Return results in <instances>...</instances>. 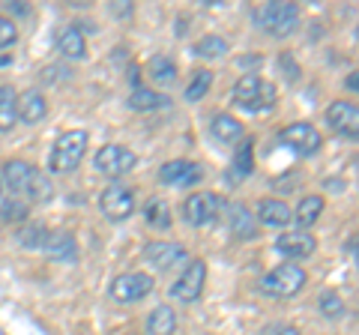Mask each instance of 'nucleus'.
Wrapping results in <instances>:
<instances>
[{
	"label": "nucleus",
	"instance_id": "ddd939ff",
	"mask_svg": "<svg viewBox=\"0 0 359 335\" xmlns=\"http://www.w3.org/2000/svg\"><path fill=\"white\" fill-rule=\"evenodd\" d=\"M201 165L198 162H189V159H174V162H165L159 168V180L165 186H192L201 180Z\"/></svg>",
	"mask_w": 359,
	"mask_h": 335
},
{
	"label": "nucleus",
	"instance_id": "a878e982",
	"mask_svg": "<svg viewBox=\"0 0 359 335\" xmlns=\"http://www.w3.org/2000/svg\"><path fill=\"white\" fill-rule=\"evenodd\" d=\"M18 120V93L9 84L0 87V132H9Z\"/></svg>",
	"mask_w": 359,
	"mask_h": 335
},
{
	"label": "nucleus",
	"instance_id": "c85d7f7f",
	"mask_svg": "<svg viewBox=\"0 0 359 335\" xmlns=\"http://www.w3.org/2000/svg\"><path fill=\"white\" fill-rule=\"evenodd\" d=\"M212 87V72L210 69H198L192 72V81L186 87V102H198V99H204Z\"/></svg>",
	"mask_w": 359,
	"mask_h": 335
},
{
	"label": "nucleus",
	"instance_id": "1a4fd4ad",
	"mask_svg": "<svg viewBox=\"0 0 359 335\" xmlns=\"http://www.w3.org/2000/svg\"><path fill=\"white\" fill-rule=\"evenodd\" d=\"M99 210L111 219V221H123L135 213V192L120 183H111L102 189V195H99Z\"/></svg>",
	"mask_w": 359,
	"mask_h": 335
},
{
	"label": "nucleus",
	"instance_id": "72a5a7b5",
	"mask_svg": "<svg viewBox=\"0 0 359 335\" xmlns=\"http://www.w3.org/2000/svg\"><path fill=\"white\" fill-rule=\"evenodd\" d=\"M48 237H51V233L45 231L42 225H27L25 231L18 233V240L25 242L27 249H45V242H48Z\"/></svg>",
	"mask_w": 359,
	"mask_h": 335
},
{
	"label": "nucleus",
	"instance_id": "4c0bfd02",
	"mask_svg": "<svg viewBox=\"0 0 359 335\" xmlns=\"http://www.w3.org/2000/svg\"><path fill=\"white\" fill-rule=\"evenodd\" d=\"M347 87L356 93V87H359V81H356V72H351V78H347Z\"/></svg>",
	"mask_w": 359,
	"mask_h": 335
},
{
	"label": "nucleus",
	"instance_id": "a211bd4d",
	"mask_svg": "<svg viewBox=\"0 0 359 335\" xmlns=\"http://www.w3.org/2000/svg\"><path fill=\"white\" fill-rule=\"evenodd\" d=\"M231 171H233L231 183H240V180H245V177L255 171V144H252V138H240L237 141V147H233Z\"/></svg>",
	"mask_w": 359,
	"mask_h": 335
},
{
	"label": "nucleus",
	"instance_id": "f3484780",
	"mask_svg": "<svg viewBox=\"0 0 359 335\" xmlns=\"http://www.w3.org/2000/svg\"><path fill=\"white\" fill-rule=\"evenodd\" d=\"M33 171H36V168H33L30 162H25V159H9L4 165V177H0V183H4L13 195L21 198V192H25V186H27Z\"/></svg>",
	"mask_w": 359,
	"mask_h": 335
},
{
	"label": "nucleus",
	"instance_id": "2eb2a0df",
	"mask_svg": "<svg viewBox=\"0 0 359 335\" xmlns=\"http://www.w3.org/2000/svg\"><path fill=\"white\" fill-rule=\"evenodd\" d=\"M257 221L266 228H287L294 221V210H290L285 200H276V198H266L257 204Z\"/></svg>",
	"mask_w": 359,
	"mask_h": 335
},
{
	"label": "nucleus",
	"instance_id": "b1692460",
	"mask_svg": "<svg viewBox=\"0 0 359 335\" xmlns=\"http://www.w3.org/2000/svg\"><path fill=\"white\" fill-rule=\"evenodd\" d=\"M21 195L27 198V204H48V200L54 198V186H51V180L42 171H33Z\"/></svg>",
	"mask_w": 359,
	"mask_h": 335
},
{
	"label": "nucleus",
	"instance_id": "f257e3e1",
	"mask_svg": "<svg viewBox=\"0 0 359 335\" xmlns=\"http://www.w3.org/2000/svg\"><path fill=\"white\" fill-rule=\"evenodd\" d=\"M276 99H278L276 84H269L261 75H243L233 84V105L243 111H266L276 105Z\"/></svg>",
	"mask_w": 359,
	"mask_h": 335
},
{
	"label": "nucleus",
	"instance_id": "bb28decb",
	"mask_svg": "<svg viewBox=\"0 0 359 335\" xmlns=\"http://www.w3.org/2000/svg\"><path fill=\"white\" fill-rule=\"evenodd\" d=\"M165 105V96H159L150 87H132L129 93V108L132 111H156Z\"/></svg>",
	"mask_w": 359,
	"mask_h": 335
},
{
	"label": "nucleus",
	"instance_id": "2f4dec72",
	"mask_svg": "<svg viewBox=\"0 0 359 335\" xmlns=\"http://www.w3.org/2000/svg\"><path fill=\"white\" fill-rule=\"evenodd\" d=\"M192 51L198 54V57H222V54L228 51V42H224L222 36H204V39L195 42Z\"/></svg>",
	"mask_w": 359,
	"mask_h": 335
},
{
	"label": "nucleus",
	"instance_id": "39448f33",
	"mask_svg": "<svg viewBox=\"0 0 359 335\" xmlns=\"http://www.w3.org/2000/svg\"><path fill=\"white\" fill-rule=\"evenodd\" d=\"M153 287H156L153 275L135 270V273H123V275H117L114 282H111V296H114L117 303H123V306H132V303L147 299L153 294Z\"/></svg>",
	"mask_w": 359,
	"mask_h": 335
},
{
	"label": "nucleus",
	"instance_id": "7ed1b4c3",
	"mask_svg": "<svg viewBox=\"0 0 359 335\" xmlns=\"http://www.w3.org/2000/svg\"><path fill=\"white\" fill-rule=\"evenodd\" d=\"M84 150H87V132L84 129H69L54 141V150H51V171L54 174H72L78 165L84 159Z\"/></svg>",
	"mask_w": 359,
	"mask_h": 335
},
{
	"label": "nucleus",
	"instance_id": "473e14b6",
	"mask_svg": "<svg viewBox=\"0 0 359 335\" xmlns=\"http://www.w3.org/2000/svg\"><path fill=\"white\" fill-rule=\"evenodd\" d=\"M27 210H30L27 200H21L18 195H13V198L4 200V207H0V216H4V221H21V219H27Z\"/></svg>",
	"mask_w": 359,
	"mask_h": 335
},
{
	"label": "nucleus",
	"instance_id": "20e7f679",
	"mask_svg": "<svg viewBox=\"0 0 359 335\" xmlns=\"http://www.w3.org/2000/svg\"><path fill=\"white\" fill-rule=\"evenodd\" d=\"M257 25H261L269 36H290L299 25V6L290 0H273L257 9Z\"/></svg>",
	"mask_w": 359,
	"mask_h": 335
},
{
	"label": "nucleus",
	"instance_id": "cd10ccee",
	"mask_svg": "<svg viewBox=\"0 0 359 335\" xmlns=\"http://www.w3.org/2000/svg\"><path fill=\"white\" fill-rule=\"evenodd\" d=\"M45 252L51 254L54 261H63V258H75V240L69 233H51L48 242H45Z\"/></svg>",
	"mask_w": 359,
	"mask_h": 335
},
{
	"label": "nucleus",
	"instance_id": "f8f14e48",
	"mask_svg": "<svg viewBox=\"0 0 359 335\" xmlns=\"http://www.w3.org/2000/svg\"><path fill=\"white\" fill-rule=\"evenodd\" d=\"M144 258H147L153 266H159V270H174V266L189 261V252L180 242H147Z\"/></svg>",
	"mask_w": 359,
	"mask_h": 335
},
{
	"label": "nucleus",
	"instance_id": "c756f323",
	"mask_svg": "<svg viewBox=\"0 0 359 335\" xmlns=\"http://www.w3.org/2000/svg\"><path fill=\"white\" fill-rule=\"evenodd\" d=\"M318 306H320V315H323V317H330V320H339V317L347 315L344 299L335 294V290H323L320 299H318Z\"/></svg>",
	"mask_w": 359,
	"mask_h": 335
},
{
	"label": "nucleus",
	"instance_id": "9d476101",
	"mask_svg": "<svg viewBox=\"0 0 359 335\" xmlns=\"http://www.w3.org/2000/svg\"><path fill=\"white\" fill-rule=\"evenodd\" d=\"M219 210H222V200L212 192H195L183 200V219L195 228H204L210 221H216Z\"/></svg>",
	"mask_w": 359,
	"mask_h": 335
},
{
	"label": "nucleus",
	"instance_id": "423d86ee",
	"mask_svg": "<svg viewBox=\"0 0 359 335\" xmlns=\"http://www.w3.org/2000/svg\"><path fill=\"white\" fill-rule=\"evenodd\" d=\"M207 285V264L204 261H189L183 266L180 278L171 285V296L180 299V303H198L201 294H204Z\"/></svg>",
	"mask_w": 359,
	"mask_h": 335
},
{
	"label": "nucleus",
	"instance_id": "393cba45",
	"mask_svg": "<svg viewBox=\"0 0 359 335\" xmlns=\"http://www.w3.org/2000/svg\"><path fill=\"white\" fill-rule=\"evenodd\" d=\"M144 219H147V225L156 228V231H168L174 225V216H171V207H168L165 198H153L147 200V207H144Z\"/></svg>",
	"mask_w": 359,
	"mask_h": 335
},
{
	"label": "nucleus",
	"instance_id": "0eeeda50",
	"mask_svg": "<svg viewBox=\"0 0 359 335\" xmlns=\"http://www.w3.org/2000/svg\"><path fill=\"white\" fill-rule=\"evenodd\" d=\"M278 141L285 144L287 150H294L299 156H314L320 150V132L311 126V123H290V126H285L282 132H278Z\"/></svg>",
	"mask_w": 359,
	"mask_h": 335
},
{
	"label": "nucleus",
	"instance_id": "4468645a",
	"mask_svg": "<svg viewBox=\"0 0 359 335\" xmlns=\"http://www.w3.org/2000/svg\"><path fill=\"white\" fill-rule=\"evenodd\" d=\"M327 123L330 129L341 132V135L356 138V123H359V111L351 99H335V102L327 108Z\"/></svg>",
	"mask_w": 359,
	"mask_h": 335
},
{
	"label": "nucleus",
	"instance_id": "4be33fe9",
	"mask_svg": "<svg viewBox=\"0 0 359 335\" xmlns=\"http://www.w3.org/2000/svg\"><path fill=\"white\" fill-rule=\"evenodd\" d=\"M57 48L63 57H69V60H81L87 57V39H84V33L78 30V25L72 27H66L60 36H57Z\"/></svg>",
	"mask_w": 359,
	"mask_h": 335
},
{
	"label": "nucleus",
	"instance_id": "c9c22d12",
	"mask_svg": "<svg viewBox=\"0 0 359 335\" xmlns=\"http://www.w3.org/2000/svg\"><path fill=\"white\" fill-rule=\"evenodd\" d=\"M264 335H299L297 327H287V323H276V327H269Z\"/></svg>",
	"mask_w": 359,
	"mask_h": 335
},
{
	"label": "nucleus",
	"instance_id": "f704fd0d",
	"mask_svg": "<svg viewBox=\"0 0 359 335\" xmlns=\"http://www.w3.org/2000/svg\"><path fill=\"white\" fill-rule=\"evenodd\" d=\"M15 39H18L15 21H13V18H6V15H0V48L15 46Z\"/></svg>",
	"mask_w": 359,
	"mask_h": 335
},
{
	"label": "nucleus",
	"instance_id": "e433bc0d",
	"mask_svg": "<svg viewBox=\"0 0 359 335\" xmlns=\"http://www.w3.org/2000/svg\"><path fill=\"white\" fill-rule=\"evenodd\" d=\"M282 66L287 69V81H297V75H299V66H294V60H290V54H282Z\"/></svg>",
	"mask_w": 359,
	"mask_h": 335
},
{
	"label": "nucleus",
	"instance_id": "6ab92c4d",
	"mask_svg": "<svg viewBox=\"0 0 359 335\" xmlns=\"http://www.w3.org/2000/svg\"><path fill=\"white\" fill-rule=\"evenodd\" d=\"M228 228H231L233 237H240V240L257 237L255 219H252V213H249V210H245L243 204H231V207H228Z\"/></svg>",
	"mask_w": 359,
	"mask_h": 335
},
{
	"label": "nucleus",
	"instance_id": "58836bf2",
	"mask_svg": "<svg viewBox=\"0 0 359 335\" xmlns=\"http://www.w3.org/2000/svg\"><path fill=\"white\" fill-rule=\"evenodd\" d=\"M0 195H4V183H0Z\"/></svg>",
	"mask_w": 359,
	"mask_h": 335
},
{
	"label": "nucleus",
	"instance_id": "7c9ffc66",
	"mask_svg": "<svg viewBox=\"0 0 359 335\" xmlns=\"http://www.w3.org/2000/svg\"><path fill=\"white\" fill-rule=\"evenodd\" d=\"M150 75H153V81H159V84H171L174 75H177V66H174L171 57L156 54V57L150 60Z\"/></svg>",
	"mask_w": 359,
	"mask_h": 335
},
{
	"label": "nucleus",
	"instance_id": "9b49d317",
	"mask_svg": "<svg viewBox=\"0 0 359 335\" xmlns=\"http://www.w3.org/2000/svg\"><path fill=\"white\" fill-rule=\"evenodd\" d=\"M314 249H318V240L311 237L309 231H285L282 237L276 240V252L278 254H285V258L290 261H302V258H309V254H314Z\"/></svg>",
	"mask_w": 359,
	"mask_h": 335
},
{
	"label": "nucleus",
	"instance_id": "5701e85b",
	"mask_svg": "<svg viewBox=\"0 0 359 335\" xmlns=\"http://www.w3.org/2000/svg\"><path fill=\"white\" fill-rule=\"evenodd\" d=\"M177 332V315L171 306H156L147 317V335H174Z\"/></svg>",
	"mask_w": 359,
	"mask_h": 335
},
{
	"label": "nucleus",
	"instance_id": "412c9836",
	"mask_svg": "<svg viewBox=\"0 0 359 335\" xmlns=\"http://www.w3.org/2000/svg\"><path fill=\"white\" fill-rule=\"evenodd\" d=\"M210 132H212V138L222 141V144H237L243 138V123L237 117H231V114H216L210 123Z\"/></svg>",
	"mask_w": 359,
	"mask_h": 335
},
{
	"label": "nucleus",
	"instance_id": "6e6552de",
	"mask_svg": "<svg viewBox=\"0 0 359 335\" xmlns=\"http://www.w3.org/2000/svg\"><path fill=\"white\" fill-rule=\"evenodd\" d=\"M93 165H96V171H102L105 177H123L138 165V156L126 147H120V144H105V147L93 156Z\"/></svg>",
	"mask_w": 359,
	"mask_h": 335
},
{
	"label": "nucleus",
	"instance_id": "dca6fc26",
	"mask_svg": "<svg viewBox=\"0 0 359 335\" xmlns=\"http://www.w3.org/2000/svg\"><path fill=\"white\" fill-rule=\"evenodd\" d=\"M48 117V102L39 90H25L18 96V120L27 123V126H36Z\"/></svg>",
	"mask_w": 359,
	"mask_h": 335
},
{
	"label": "nucleus",
	"instance_id": "f03ea898",
	"mask_svg": "<svg viewBox=\"0 0 359 335\" xmlns=\"http://www.w3.org/2000/svg\"><path fill=\"white\" fill-rule=\"evenodd\" d=\"M309 285V273L302 270L299 264H282L276 270H269L261 278V290L266 296H276V299H290L297 296L302 287Z\"/></svg>",
	"mask_w": 359,
	"mask_h": 335
},
{
	"label": "nucleus",
	"instance_id": "aec40b11",
	"mask_svg": "<svg viewBox=\"0 0 359 335\" xmlns=\"http://www.w3.org/2000/svg\"><path fill=\"white\" fill-rule=\"evenodd\" d=\"M323 216V198L320 195H306L299 198V204L294 210V221L299 225V231H309L311 225H318V219Z\"/></svg>",
	"mask_w": 359,
	"mask_h": 335
}]
</instances>
